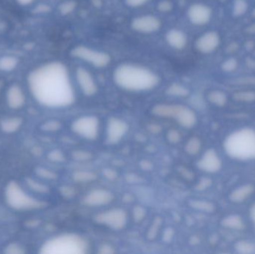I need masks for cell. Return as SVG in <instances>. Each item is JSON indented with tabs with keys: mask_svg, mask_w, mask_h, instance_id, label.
I'll return each mask as SVG.
<instances>
[{
	"mask_svg": "<svg viewBox=\"0 0 255 254\" xmlns=\"http://www.w3.org/2000/svg\"><path fill=\"white\" fill-rule=\"evenodd\" d=\"M132 214H133V220L139 223V222H142L146 217V210L142 206H136L133 209Z\"/></svg>",
	"mask_w": 255,
	"mask_h": 254,
	"instance_id": "cell-29",
	"label": "cell"
},
{
	"mask_svg": "<svg viewBox=\"0 0 255 254\" xmlns=\"http://www.w3.org/2000/svg\"><path fill=\"white\" fill-rule=\"evenodd\" d=\"M6 101L11 109H19L24 105L25 96L22 88L17 85H13L6 92Z\"/></svg>",
	"mask_w": 255,
	"mask_h": 254,
	"instance_id": "cell-17",
	"label": "cell"
},
{
	"mask_svg": "<svg viewBox=\"0 0 255 254\" xmlns=\"http://www.w3.org/2000/svg\"><path fill=\"white\" fill-rule=\"evenodd\" d=\"M28 186L33 189V190L37 191L39 192H47L48 187H46L45 185L41 184V183H38V182L34 181V180H31V179H28Z\"/></svg>",
	"mask_w": 255,
	"mask_h": 254,
	"instance_id": "cell-33",
	"label": "cell"
},
{
	"mask_svg": "<svg viewBox=\"0 0 255 254\" xmlns=\"http://www.w3.org/2000/svg\"><path fill=\"white\" fill-rule=\"evenodd\" d=\"M166 137H167V140L171 143H179L180 140H181V134L177 130L175 129H171L170 131H168Z\"/></svg>",
	"mask_w": 255,
	"mask_h": 254,
	"instance_id": "cell-37",
	"label": "cell"
},
{
	"mask_svg": "<svg viewBox=\"0 0 255 254\" xmlns=\"http://www.w3.org/2000/svg\"><path fill=\"white\" fill-rule=\"evenodd\" d=\"M225 149L236 159H255V131L244 128L232 133L225 141Z\"/></svg>",
	"mask_w": 255,
	"mask_h": 254,
	"instance_id": "cell-3",
	"label": "cell"
},
{
	"mask_svg": "<svg viewBox=\"0 0 255 254\" xmlns=\"http://www.w3.org/2000/svg\"><path fill=\"white\" fill-rule=\"evenodd\" d=\"M128 124L124 119L112 117L108 121L106 131V141L109 145L119 143L128 134Z\"/></svg>",
	"mask_w": 255,
	"mask_h": 254,
	"instance_id": "cell-10",
	"label": "cell"
},
{
	"mask_svg": "<svg viewBox=\"0 0 255 254\" xmlns=\"http://www.w3.org/2000/svg\"><path fill=\"white\" fill-rule=\"evenodd\" d=\"M34 0H16L20 5L26 6L31 4Z\"/></svg>",
	"mask_w": 255,
	"mask_h": 254,
	"instance_id": "cell-47",
	"label": "cell"
},
{
	"mask_svg": "<svg viewBox=\"0 0 255 254\" xmlns=\"http://www.w3.org/2000/svg\"><path fill=\"white\" fill-rule=\"evenodd\" d=\"M223 226L229 229L242 230L244 228V223L241 217L238 216H230L225 218L222 222Z\"/></svg>",
	"mask_w": 255,
	"mask_h": 254,
	"instance_id": "cell-23",
	"label": "cell"
},
{
	"mask_svg": "<svg viewBox=\"0 0 255 254\" xmlns=\"http://www.w3.org/2000/svg\"><path fill=\"white\" fill-rule=\"evenodd\" d=\"M103 173H104L106 178L109 179V180H115L118 177L116 171L115 170L110 169L105 170Z\"/></svg>",
	"mask_w": 255,
	"mask_h": 254,
	"instance_id": "cell-44",
	"label": "cell"
},
{
	"mask_svg": "<svg viewBox=\"0 0 255 254\" xmlns=\"http://www.w3.org/2000/svg\"><path fill=\"white\" fill-rule=\"evenodd\" d=\"M190 205L192 208L205 213H212L215 209L214 204L203 200H193L190 201Z\"/></svg>",
	"mask_w": 255,
	"mask_h": 254,
	"instance_id": "cell-24",
	"label": "cell"
},
{
	"mask_svg": "<svg viewBox=\"0 0 255 254\" xmlns=\"http://www.w3.org/2000/svg\"><path fill=\"white\" fill-rule=\"evenodd\" d=\"M100 253L101 254H112L115 252L113 248L109 245H103L100 248Z\"/></svg>",
	"mask_w": 255,
	"mask_h": 254,
	"instance_id": "cell-45",
	"label": "cell"
},
{
	"mask_svg": "<svg viewBox=\"0 0 255 254\" xmlns=\"http://www.w3.org/2000/svg\"><path fill=\"white\" fill-rule=\"evenodd\" d=\"M160 226V219H157L154 221L152 225H151V228L148 230V237L150 239H153L155 237L157 234V231H158L159 228Z\"/></svg>",
	"mask_w": 255,
	"mask_h": 254,
	"instance_id": "cell-38",
	"label": "cell"
},
{
	"mask_svg": "<svg viewBox=\"0 0 255 254\" xmlns=\"http://www.w3.org/2000/svg\"><path fill=\"white\" fill-rule=\"evenodd\" d=\"M43 129L46 131H58L61 128V123L58 121H48L42 126Z\"/></svg>",
	"mask_w": 255,
	"mask_h": 254,
	"instance_id": "cell-34",
	"label": "cell"
},
{
	"mask_svg": "<svg viewBox=\"0 0 255 254\" xmlns=\"http://www.w3.org/2000/svg\"><path fill=\"white\" fill-rule=\"evenodd\" d=\"M5 200L12 208L18 210L40 208L44 203L35 199L26 193L18 183L10 182L6 186Z\"/></svg>",
	"mask_w": 255,
	"mask_h": 254,
	"instance_id": "cell-6",
	"label": "cell"
},
{
	"mask_svg": "<svg viewBox=\"0 0 255 254\" xmlns=\"http://www.w3.org/2000/svg\"><path fill=\"white\" fill-rule=\"evenodd\" d=\"M19 58L14 55H2L0 57V71L10 73L13 71L19 64Z\"/></svg>",
	"mask_w": 255,
	"mask_h": 254,
	"instance_id": "cell-21",
	"label": "cell"
},
{
	"mask_svg": "<svg viewBox=\"0 0 255 254\" xmlns=\"http://www.w3.org/2000/svg\"><path fill=\"white\" fill-rule=\"evenodd\" d=\"M48 158L52 162L61 163L65 161V156L63 152L59 150H54L49 152Z\"/></svg>",
	"mask_w": 255,
	"mask_h": 254,
	"instance_id": "cell-30",
	"label": "cell"
},
{
	"mask_svg": "<svg viewBox=\"0 0 255 254\" xmlns=\"http://www.w3.org/2000/svg\"><path fill=\"white\" fill-rule=\"evenodd\" d=\"M150 0H126L128 6L130 7H138L147 4Z\"/></svg>",
	"mask_w": 255,
	"mask_h": 254,
	"instance_id": "cell-41",
	"label": "cell"
},
{
	"mask_svg": "<svg viewBox=\"0 0 255 254\" xmlns=\"http://www.w3.org/2000/svg\"><path fill=\"white\" fill-rule=\"evenodd\" d=\"M72 131L76 135L88 140H95L100 134V119L95 116H83L73 121Z\"/></svg>",
	"mask_w": 255,
	"mask_h": 254,
	"instance_id": "cell-7",
	"label": "cell"
},
{
	"mask_svg": "<svg viewBox=\"0 0 255 254\" xmlns=\"http://www.w3.org/2000/svg\"><path fill=\"white\" fill-rule=\"evenodd\" d=\"M76 79L81 91L86 96H93L97 94L98 86L91 73L83 67H78L76 70Z\"/></svg>",
	"mask_w": 255,
	"mask_h": 254,
	"instance_id": "cell-12",
	"label": "cell"
},
{
	"mask_svg": "<svg viewBox=\"0 0 255 254\" xmlns=\"http://www.w3.org/2000/svg\"><path fill=\"white\" fill-rule=\"evenodd\" d=\"M212 11L208 6L201 3H195L190 6L187 10V16L192 23L196 25H203L208 23L211 18Z\"/></svg>",
	"mask_w": 255,
	"mask_h": 254,
	"instance_id": "cell-14",
	"label": "cell"
},
{
	"mask_svg": "<svg viewBox=\"0 0 255 254\" xmlns=\"http://www.w3.org/2000/svg\"><path fill=\"white\" fill-rule=\"evenodd\" d=\"M4 24H3L2 22H1V21H0V31H1V30H2L3 28H4Z\"/></svg>",
	"mask_w": 255,
	"mask_h": 254,
	"instance_id": "cell-49",
	"label": "cell"
},
{
	"mask_svg": "<svg viewBox=\"0 0 255 254\" xmlns=\"http://www.w3.org/2000/svg\"><path fill=\"white\" fill-rule=\"evenodd\" d=\"M201 149V142L196 137H193L188 140L185 146V150L189 155H196Z\"/></svg>",
	"mask_w": 255,
	"mask_h": 254,
	"instance_id": "cell-28",
	"label": "cell"
},
{
	"mask_svg": "<svg viewBox=\"0 0 255 254\" xmlns=\"http://www.w3.org/2000/svg\"><path fill=\"white\" fill-rule=\"evenodd\" d=\"M220 42L219 34L215 31H209L199 37L196 42V47L202 53L209 54L218 47Z\"/></svg>",
	"mask_w": 255,
	"mask_h": 254,
	"instance_id": "cell-15",
	"label": "cell"
},
{
	"mask_svg": "<svg viewBox=\"0 0 255 254\" xmlns=\"http://www.w3.org/2000/svg\"><path fill=\"white\" fill-rule=\"evenodd\" d=\"M75 4L73 1L64 3L61 7V11L63 13H69L74 9Z\"/></svg>",
	"mask_w": 255,
	"mask_h": 254,
	"instance_id": "cell-42",
	"label": "cell"
},
{
	"mask_svg": "<svg viewBox=\"0 0 255 254\" xmlns=\"http://www.w3.org/2000/svg\"><path fill=\"white\" fill-rule=\"evenodd\" d=\"M237 252L240 254H251L255 253V245L247 241H240L235 246Z\"/></svg>",
	"mask_w": 255,
	"mask_h": 254,
	"instance_id": "cell-27",
	"label": "cell"
},
{
	"mask_svg": "<svg viewBox=\"0 0 255 254\" xmlns=\"http://www.w3.org/2000/svg\"><path fill=\"white\" fill-rule=\"evenodd\" d=\"M198 167L205 172H217L221 168V161L213 149L207 151L197 164Z\"/></svg>",
	"mask_w": 255,
	"mask_h": 254,
	"instance_id": "cell-16",
	"label": "cell"
},
{
	"mask_svg": "<svg viewBox=\"0 0 255 254\" xmlns=\"http://www.w3.org/2000/svg\"><path fill=\"white\" fill-rule=\"evenodd\" d=\"M97 176L94 171L88 170H79L73 174V178L78 183H88L94 181L97 179Z\"/></svg>",
	"mask_w": 255,
	"mask_h": 254,
	"instance_id": "cell-22",
	"label": "cell"
},
{
	"mask_svg": "<svg viewBox=\"0 0 255 254\" xmlns=\"http://www.w3.org/2000/svg\"><path fill=\"white\" fill-rule=\"evenodd\" d=\"M247 4L245 0H238L235 3V7H234V13L235 15H242L245 13L247 9Z\"/></svg>",
	"mask_w": 255,
	"mask_h": 254,
	"instance_id": "cell-31",
	"label": "cell"
},
{
	"mask_svg": "<svg viewBox=\"0 0 255 254\" xmlns=\"http://www.w3.org/2000/svg\"><path fill=\"white\" fill-rule=\"evenodd\" d=\"M208 100L217 106H223L227 101V97L220 91H213L208 95Z\"/></svg>",
	"mask_w": 255,
	"mask_h": 254,
	"instance_id": "cell-26",
	"label": "cell"
},
{
	"mask_svg": "<svg viewBox=\"0 0 255 254\" xmlns=\"http://www.w3.org/2000/svg\"><path fill=\"white\" fill-rule=\"evenodd\" d=\"M132 29L142 34H151L156 32L161 27V21L154 15H142L132 20Z\"/></svg>",
	"mask_w": 255,
	"mask_h": 254,
	"instance_id": "cell-11",
	"label": "cell"
},
{
	"mask_svg": "<svg viewBox=\"0 0 255 254\" xmlns=\"http://www.w3.org/2000/svg\"><path fill=\"white\" fill-rule=\"evenodd\" d=\"M39 175L43 177V178L46 179H55L57 177L56 174L51 170L46 169H39L37 171Z\"/></svg>",
	"mask_w": 255,
	"mask_h": 254,
	"instance_id": "cell-39",
	"label": "cell"
},
{
	"mask_svg": "<svg viewBox=\"0 0 255 254\" xmlns=\"http://www.w3.org/2000/svg\"><path fill=\"white\" fill-rule=\"evenodd\" d=\"M128 214L121 208H113L96 215L94 220L97 223L111 228L114 231H121L128 223Z\"/></svg>",
	"mask_w": 255,
	"mask_h": 254,
	"instance_id": "cell-9",
	"label": "cell"
},
{
	"mask_svg": "<svg viewBox=\"0 0 255 254\" xmlns=\"http://www.w3.org/2000/svg\"><path fill=\"white\" fill-rule=\"evenodd\" d=\"M4 253L9 254H21L24 253V250L17 244H10L4 249Z\"/></svg>",
	"mask_w": 255,
	"mask_h": 254,
	"instance_id": "cell-36",
	"label": "cell"
},
{
	"mask_svg": "<svg viewBox=\"0 0 255 254\" xmlns=\"http://www.w3.org/2000/svg\"><path fill=\"white\" fill-rule=\"evenodd\" d=\"M22 119L20 117H10L2 119L0 122L1 131L7 134L16 132L22 125Z\"/></svg>",
	"mask_w": 255,
	"mask_h": 254,
	"instance_id": "cell-20",
	"label": "cell"
},
{
	"mask_svg": "<svg viewBox=\"0 0 255 254\" xmlns=\"http://www.w3.org/2000/svg\"><path fill=\"white\" fill-rule=\"evenodd\" d=\"M237 66H238V63H237L236 60L229 59L224 63L223 68L225 71L232 72L237 68Z\"/></svg>",
	"mask_w": 255,
	"mask_h": 254,
	"instance_id": "cell-40",
	"label": "cell"
},
{
	"mask_svg": "<svg viewBox=\"0 0 255 254\" xmlns=\"http://www.w3.org/2000/svg\"><path fill=\"white\" fill-rule=\"evenodd\" d=\"M166 92L169 95L177 97L187 96L189 94L188 89L185 86L178 84H173L171 85L166 89Z\"/></svg>",
	"mask_w": 255,
	"mask_h": 254,
	"instance_id": "cell-25",
	"label": "cell"
},
{
	"mask_svg": "<svg viewBox=\"0 0 255 254\" xmlns=\"http://www.w3.org/2000/svg\"><path fill=\"white\" fill-rule=\"evenodd\" d=\"M255 186L252 184L244 185L235 189L230 195L231 200L234 202L240 203L247 199L254 192Z\"/></svg>",
	"mask_w": 255,
	"mask_h": 254,
	"instance_id": "cell-19",
	"label": "cell"
},
{
	"mask_svg": "<svg viewBox=\"0 0 255 254\" xmlns=\"http://www.w3.org/2000/svg\"><path fill=\"white\" fill-rule=\"evenodd\" d=\"M114 199L115 195L111 191L106 189H95L84 197L83 203L88 207H103L113 202Z\"/></svg>",
	"mask_w": 255,
	"mask_h": 254,
	"instance_id": "cell-13",
	"label": "cell"
},
{
	"mask_svg": "<svg viewBox=\"0 0 255 254\" xmlns=\"http://www.w3.org/2000/svg\"><path fill=\"white\" fill-rule=\"evenodd\" d=\"M166 40L169 46L177 50L184 49L187 44V37L185 33L177 28L168 31L166 34Z\"/></svg>",
	"mask_w": 255,
	"mask_h": 254,
	"instance_id": "cell-18",
	"label": "cell"
},
{
	"mask_svg": "<svg viewBox=\"0 0 255 254\" xmlns=\"http://www.w3.org/2000/svg\"><path fill=\"white\" fill-rule=\"evenodd\" d=\"M172 7V5L170 1H166V0L162 1L158 5V8L162 10V11L164 12L169 11V10H171Z\"/></svg>",
	"mask_w": 255,
	"mask_h": 254,
	"instance_id": "cell-43",
	"label": "cell"
},
{
	"mask_svg": "<svg viewBox=\"0 0 255 254\" xmlns=\"http://www.w3.org/2000/svg\"><path fill=\"white\" fill-rule=\"evenodd\" d=\"M210 183H211V181L209 180L204 179L202 182L199 183V188H200V189H205L207 186H209Z\"/></svg>",
	"mask_w": 255,
	"mask_h": 254,
	"instance_id": "cell-46",
	"label": "cell"
},
{
	"mask_svg": "<svg viewBox=\"0 0 255 254\" xmlns=\"http://www.w3.org/2000/svg\"><path fill=\"white\" fill-rule=\"evenodd\" d=\"M235 98L240 101H253L255 100V93L253 92H239L235 95Z\"/></svg>",
	"mask_w": 255,
	"mask_h": 254,
	"instance_id": "cell-35",
	"label": "cell"
},
{
	"mask_svg": "<svg viewBox=\"0 0 255 254\" xmlns=\"http://www.w3.org/2000/svg\"><path fill=\"white\" fill-rule=\"evenodd\" d=\"M151 113L160 117L175 119L181 126L186 128H193L197 122V117L194 111L181 104H156L152 107Z\"/></svg>",
	"mask_w": 255,
	"mask_h": 254,
	"instance_id": "cell-5",
	"label": "cell"
},
{
	"mask_svg": "<svg viewBox=\"0 0 255 254\" xmlns=\"http://www.w3.org/2000/svg\"><path fill=\"white\" fill-rule=\"evenodd\" d=\"M72 55L97 68L107 67L111 63L109 54L85 46H78L72 50Z\"/></svg>",
	"mask_w": 255,
	"mask_h": 254,
	"instance_id": "cell-8",
	"label": "cell"
},
{
	"mask_svg": "<svg viewBox=\"0 0 255 254\" xmlns=\"http://www.w3.org/2000/svg\"><path fill=\"white\" fill-rule=\"evenodd\" d=\"M28 83L33 96L42 105L61 108L75 101L74 88L62 63L53 61L37 67L28 76Z\"/></svg>",
	"mask_w": 255,
	"mask_h": 254,
	"instance_id": "cell-1",
	"label": "cell"
},
{
	"mask_svg": "<svg viewBox=\"0 0 255 254\" xmlns=\"http://www.w3.org/2000/svg\"><path fill=\"white\" fill-rule=\"evenodd\" d=\"M86 241L75 234H63L49 240L42 246L43 254H84L87 252Z\"/></svg>",
	"mask_w": 255,
	"mask_h": 254,
	"instance_id": "cell-4",
	"label": "cell"
},
{
	"mask_svg": "<svg viewBox=\"0 0 255 254\" xmlns=\"http://www.w3.org/2000/svg\"><path fill=\"white\" fill-rule=\"evenodd\" d=\"M75 159L78 161H88L91 160L93 158L92 154L91 152H87V151H77L73 153Z\"/></svg>",
	"mask_w": 255,
	"mask_h": 254,
	"instance_id": "cell-32",
	"label": "cell"
},
{
	"mask_svg": "<svg viewBox=\"0 0 255 254\" xmlns=\"http://www.w3.org/2000/svg\"><path fill=\"white\" fill-rule=\"evenodd\" d=\"M250 215H251L252 219H253L255 225V204L252 207L251 210H250Z\"/></svg>",
	"mask_w": 255,
	"mask_h": 254,
	"instance_id": "cell-48",
	"label": "cell"
},
{
	"mask_svg": "<svg viewBox=\"0 0 255 254\" xmlns=\"http://www.w3.org/2000/svg\"><path fill=\"white\" fill-rule=\"evenodd\" d=\"M114 81L117 86L128 92H146L160 83V77L147 67L124 63L115 69Z\"/></svg>",
	"mask_w": 255,
	"mask_h": 254,
	"instance_id": "cell-2",
	"label": "cell"
}]
</instances>
